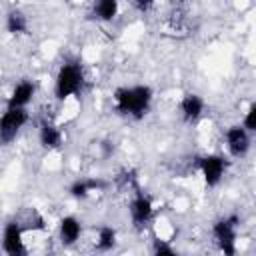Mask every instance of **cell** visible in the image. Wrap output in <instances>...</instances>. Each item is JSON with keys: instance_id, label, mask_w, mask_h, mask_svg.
I'll use <instances>...</instances> for the list:
<instances>
[{"instance_id": "obj_16", "label": "cell", "mask_w": 256, "mask_h": 256, "mask_svg": "<svg viewBox=\"0 0 256 256\" xmlns=\"http://www.w3.org/2000/svg\"><path fill=\"white\" fill-rule=\"evenodd\" d=\"M118 242V236H116V230L112 226H100L98 228V234H96V248L100 252H110Z\"/></svg>"}, {"instance_id": "obj_7", "label": "cell", "mask_w": 256, "mask_h": 256, "mask_svg": "<svg viewBox=\"0 0 256 256\" xmlns=\"http://www.w3.org/2000/svg\"><path fill=\"white\" fill-rule=\"evenodd\" d=\"M128 212H130V220L136 228H144L150 224L152 216H154V204L150 200V196H146L144 192L136 190V194L132 196L130 204H128Z\"/></svg>"}, {"instance_id": "obj_19", "label": "cell", "mask_w": 256, "mask_h": 256, "mask_svg": "<svg viewBox=\"0 0 256 256\" xmlns=\"http://www.w3.org/2000/svg\"><path fill=\"white\" fill-rule=\"evenodd\" d=\"M156 2H158V0H134V6H136L138 12H148V10L154 8Z\"/></svg>"}, {"instance_id": "obj_3", "label": "cell", "mask_w": 256, "mask_h": 256, "mask_svg": "<svg viewBox=\"0 0 256 256\" xmlns=\"http://www.w3.org/2000/svg\"><path fill=\"white\" fill-rule=\"evenodd\" d=\"M238 224H240V218H238L236 214H230V216H224V218L216 220L214 226H212L214 240H216L218 248H220L226 256H234V254H236Z\"/></svg>"}, {"instance_id": "obj_5", "label": "cell", "mask_w": 256, "mask_h": 256, "mask_svg": "<svg viewBox=\"0 0 256 256\" xmlns=\"http://www.w3.org/2000/svg\"><path fill=\"white\" fill-rule=\"evenodd\" d=\"M198 170L204 178V184L208 188H214L222 182L226 170H228V160L220 154H204L198 158Z\"/></svg>"}, {"instance_id": "obj_14", "label": "cell", "mask_w": 256, "mask_h": 256, "mask_svg": "<svg viewBox=\"0 0 256 256\" xmlns=\"http://www.w3.org/2000/svg\"><path fill=\"white\" fill-rule=\"evenodd\" d=\"M118 14V0H94L92 16L98 22H112Z\"/></svg>"}, {"instance_id": "obj_17", "label": "cell", "mask_w": 256, "mask_h": 256, "mask_svg": "<svg viewBox=\"0 0 256 256\" xmlns=\"http://www.w3.org/2000/svg\"><path fill=\"white\" fill-rule=\"evenodd\" d=\"M240 124L248 132H254L256 130V102H250V106H248V110H246V114H244V118H242Z\"/></svg>"}, {"instance_id": "obj_15", "label": "cell", "mask_w": 256, "mask_h": 256, "mask_svg": "<svg viewBox=\"0 0 256 256\" xmlns=\"http://www.w3.org/2000/svg\"><path fill=\"white\" fill-rule=\"evenodd\" d=\"M6 30L14 36H20V34H26L28 32V18L22 10L18 8H12L8 14H6V22H4Z\"/></svg>"}, {"instance_id": "obj_9", "label": "cell", "mask_w": 256, "mask_h": 256, "mask_svg": "<svg viewBox=\"0 0 256 256\" xmlns=\"http://www.w3.org/2000/svg\"><path fill=\"white\" fill-rule=\"evenodd\" d=\"M204 108H206V104H204L202 96L192 94V92L184 94V96L180 98V104H178L180 116H182V120H184L186 124L198 122V120L202 118V114H204Z\"/></svg>"}, {"instance_id": "obj_12", "label": "cell", "mask_w": 256, "mask_h": 256, "mask_svg": "<svg viewBox=\"0 0 256 256\" xmlns=\"http://www.w3.org/2000/svg\"><path fill=\"white\" fill-rule=\"evenodd\" d=\"M38 140L44 150H58L62 146V132L52 120H42L38 126Z\"/></svg>"}, {"instance_id": "obj_2", "label": "cell", "mask_w": 256, "mask_h": 256, "mask_svg": "<svg viewBox=\"0 0 256 256\" xmlns=\"http://www.w3.org/2000/svg\"><path fill=\"white\" fill-rule=\"evenodd\" d=\"M84 88V68L80 62H64L54 78V96L64 102L70 96H78Z\"/></svg>"}, {"instance_id": "obj_11", "label": "cell", "mask_w": 256, "mask_h": 256, "mask_svg": "<svg viewBox=\"0 0 256 256\" xmlns=\"http://www.w3.org/2000/svg\"><path fill=\"white\" fill-rule=\"evenodd\" d=\"M82 236V222L76 216H64L58 222V238L64 246H74Z\"/></svg>"}, {"instance_id": "obj_10", "label": "cell", "mask_w": 256, "mask_h": 256, "mask_svg": "<svg viewBox=\"0 0 256 256\" xmlns=\"http://www.w3.org/2000/svg\"><path fill=\"white\" fill-rule=\"evenodd\" d=\"M34 94H36V84L32 80H20L8 96V108H26L34 100Z\"/></svg>"}, {"instance_id": "obj_6", "label": "cell", "mask_w": 256, "mask_h": 256, "mask_svg": "<svg viewBox=\"0 0 256 256\" xmlns=\"http://www.w3.org/2000/svg\"><path fill=\"white\" fill-rule=\"evenodd\" d=\"M252 132H248L242 124H234L230 128H226L224 132V138H226V148H228V154L232 158H244L252 146V138H250Z\"/></svg>"}, {"instance_id": "obj_8", "label": "cell", "mask_w": 256, "mask_h": 256, "mask_svg": "<svg viewBox=\"0 0 256 256\" xmlns=\"http://www.w3.org/2000/svg\"><path fill=\"white\" fill-rule=\"evenodd\" d=\"M22 224L20 220H8L4 224V230H2V250L10 256H24L28 250L24 246V240H22Z\"/></svg>"}, {"instance_id": "obj_1", "label": "cell", "mask_w": 256, "mask_h": 256, "mask_svg": "<svg viewBox=\"0 0 256 256\" xmlns=\"http://www.w3.org/2000/svg\"><path fill=\"white\" fill-rule=\"evenodd\" d=\"M154 100V90L148 84H132V86H120L114 90L112 102L114 110L120 116L140 120L148 114Z\"/></svg>"}, {"instance_id": "obj_13", "label": "cell", "mask_w": 256, "mask_h": 256, "mask_svg": "<svg viewBox=\"0 0 256 256\" xmlns=\"http://www.w3.org/2000/svg\"><path fill=\"white\" fill-rule=\"evenodd\" d=\"M100 188H104V182L102 180H96V178H80V180H74L70 184L68 192H70L72 198L82 200V198H88L92 192H96Z\"/></svg>"}, {"instance_id": "obj_18", "label": "cell", "mask_w": 256, "mask_h": 256, "mask_svg": "<svg viewBox=\"0 0 256 256\" xmlns=\"http://www.w3.org/2000/svg\"><path fill=\"white\" fill-rule=\"evenodd\" d=\"M152 252L158 254V256H162V254H174L176 250H174L166 240H154V244H152Z\"/></svg>"}, {"instance_id": "obj_4", "label": "cell", "mask_w": 256, "mask_h": 256, "mask_svg": "<svg viewBox=\"0 0 256 256\" xmlns=\"http://www.w3.org/2000/svg\"><path fill=\"white\" fill-rule=\"evenodd\" d=\"M28 110L26 108H6V112L0 116V146L10 144L18 138L22 128L28 122Z\"/></svg>"}]
</instances>
